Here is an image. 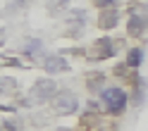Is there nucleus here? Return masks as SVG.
<instances>
[{
  "mask_svg": "<svg viewBox=\"0 0 148 131\" xmlns=\"http://www.w3.org/2000/svg\"><path fill=\"white\" fill-rule=\"evenodd\" d=\"M100 26H105V29L117 26V10L115 7H110L108 12H100Z\"/></svg>",
  "mask_w": 148,
  "mask_h": 131,
  "instance_id": "obj_8",
  "label": "nucleus"
},
{
  "mask_svg": "<svg viewBox=\"0 0 148 131\" xmlns=\"http://www.w3.org/2000/svg\"><path fill=\"white\" fill-rule=\"evenodd\" d=\"M17 119H3L0 124V131H19V124H14Z\"/></svg>",
  "mask_w": 148,
  "mask_h": 131,
  "instance_id": "obj_11",
  "label": "nucleus"
},
{
  "mask_svg": "<svg viewBox=\"0 0 148 131\" xmlns=\"http://www.w3.org/2000/svg\"><path fill=\"white\" fill-rule=\"evenodd\" d=\"M148 26V14L146 10H132L129 17V36H141Z\"/></svg>",
  "mask_w": 148,
  "mask_h": 131,
  "instance_id": "obj_4",
  "label": "nucleus"
},
{
  "mask_svg": "<svg viewBox=\"0 0 148 131\" xmlns=\"http://www.w3.org/2000/svg\"><path fill=\"white\" fill-rule=\"evenodd\" d=\"M93 3H96V5H100V7H112L117 0H93Z\"/></svg>",
  "mask_w": 148,
  "mask_h": 131,
  "instance_id": "obj_12",
  "label": "nucleus"
},
{
  "mask_svg": "<svg viewBox=\"0 0 148 131\" xmlns=\"http://www.w3.org/2000/svg\"><path fill=\"white\" fill-rule=\"evenodd\" d=\"M141 60H143V50L141 48H132L129 55H127V67H138Z\"/></svg>",
  "mask_w": 148,
  "mask_h": 131,
  "instance_id": "obj_9",
  "label": "nucleus"
},
{
  "mask_svg": "<svg viewBox=\"0 0 148 131\" xmlns=\"http://www.w3.org/2000/svg\"><path fill=\"white\" fill-rule=\"evenodd\" d=\"M22 53L26 57H41L43 55V41L41 38H26L22 43Z\"/></svg>",
  "mask_w": 148,
  "mask_h": 131,
  "instance_id": "obj_6",
  "label": "nucleus"
},
{
  "mask_svg": "<svg viewBox=\"0 0 148 131\" xmlns=\"http://www.w3.org/2000/svg\"><path fill=\"white\" fill-rule=\"evenodd\" d=\"M48 5H50V12H53V14H58L60 10H67V5H69V3H67V0H50Z\"/></svg>",
  "mask_w": 148,
  "mask_h": 131,
  "instance_id": "obj_10",
  "label": "nucleus"
},
{
  "mask_svg": "<svg viewBox=\"0 0 148 131\" xmlns=\"http://www.w3.org/2000/svg\"><path fill=\"white\" fill-rule=\"evenodd\" d=\"M43 69L48 74H62V72H69V62L62 55H48L43 60Z\"/></svg>",
  "mask_w": 148,
  "mask_h": 131,
  "instance_id": "obj_5",
  "label": "nucleus"
},
{
  "mask_svg": "<svg viewBox=\"0 0 148 131\" xmlns=\"http://www.w3.org/2000/svg\"><path fill=\"white\" fill-rule=\"evenodd\" d=\"M55 93H58V83H55L53 79H38L31 86L29 100L31 102H48V100H53Z\"/></svg>",
  "mask_w": 148,
  "mask_h": 131,
  "instance_id": "obj_2",
  "label": "nucleus"
},
{
  "mask_svg": "<svg viewBox=\"0 0 148 131\" xmlns=\"http://www.w3.org/2000/svg\"><path fill=\"white\" fill-rule=\"evenodd\" d=\"M103 102H105V110L110 115H122L129 105V96L124 88L112 86V88H105L103 91Z\"/></svg>",
  "mask_w": 148,
  "mask_h": 131,
  "instance_id": "obj_1",
  "label": "nucleus"
},
{
  "mask_svg": "<svg viewBox=\"0 0 148 131\" xmlns=\"http://www.w3.org/2000/svg\"><path fill=\"white\" fill-rule=\"evenodd\" d=\"M53 107L58 115H74L79 110V98L72 91H58L53 96Z\"/></svg>",
  "mask_w": 148,
  "mask_h": 131,
  "instance_id": "obj_3",
  "label": "nucleus"
},
{
  "mask_svg": "<svg viewBox=\"0 0 148 131\" xmlns=\"http://www.w3.org/2000/svg\"><path fill=\"white\" fill-rule=\"evenodd\" d=\"M14 5H26V3H31V0H12Z\"/></svg>",
  "mask_w": 148,
  "mask_h": 131,
  "instance_id": "obj_13",
  "label": "nucleus"
},
{
  "mask_svg": "<svg viewBox=\"0 0 148 131\" xmlns=\"http://www.w3.org/2000/svg\"><path fill=\"white\" fill-rule=\"evenodd\" d=\"M96 53H98V57L100 60H105V57H112V55L117 53V43L112 38H100L96 43Z\"/></svg>",
  "mask_w": 148,
  "mask_h": 131,
  "instance_id": "obj_7",
  "label": "nucleus"
}]
</instances>
